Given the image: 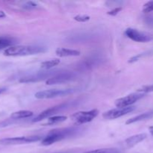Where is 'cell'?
<instances>
[{"instance_id": "ffe728a7", "label": "cell", "mask_w": 153, "mask_h": 153, "mask_svg": "<svg viewBox=\"0 0 153 153\" xmlns=\"http://www.w3.org/2000/svg\"><path fill=\"white\" fill-rule=\"evenodd\" d=\"M137 93L139 94H147V93L153 92V85H145V86H143L142 88H139L137 90Z\"/></svg>"}, {"instance_id": "7c38bea8", "label": "cell", "mask_w": 153, "mask_h": 153, "mask_svg": "<svg viewBox=\"0 0 153 153\" xmlns=\"http://www.w3.org/2000/svg\"><path fill=\"white\" fill-rule=\"evenodd\" d=\"M146 137H147V135L145 133L135 134V135H133L128 137L126 140L125 143L128 147H133L134 146L137 145V143H140L141 141L144 140L146 138Z\"/></svg>"}, {"instance_id": "2e32d148", "label": "cell", "mask_w": 153, "mask_h": 153, "mask_svg": "<svg viewBox=\"0 0 153 153\" xmlns=\"http://www.w3.org/2000/svg\"><path fill=\"white\" fill-rule=\"evenodd\" d=\"M16 43V39L10 37H0V49L13 46Z\"/></svg>"}, {"instance_id": "30bf717a", "label": "cell", "mask_w": 153, "mask_h": 153, "mask_svg": "<svg viewBox=\"0 0 153 153\" xmlns=\"http://www.w3.org/2000/svg\"><path fill=\"white\" fill-rule=\"evenodd\" d=\"M75 78V75L72 73L69 72H64V73H60L58 74L55 75V76L49 78L46 80V83L48 85H57V84H61L67 82L68 81L72 80Z\"/></svg>"}, {"instance_id": "7a4b0ae2", "label": "cell", "mask_w": 153, "mask_h": 153, "mask_svg": "<svg viewBox=\"0 0 153 153\" xmlns=\"http://www.w3.org/2000/svg\"><path fill=\"white\" fill-rule=\"evenodd\" d=\"M46 49L37 46H13L4 51L5 56H26L45 52Z\"/></svg>"}, {"instance_id": "cb8c5ba5", "label": "cell", "mask_w": 153, "mask_h": 153, "mask_svg": "<svg viewBox=\"0 0 153 153\" xmlns=\"http://www.w3.org/2000/svg\"><path fill=\"white\" fill-rule=\"evenodd\" d=\"M121 10H122V7H116V8L113 9V10H111V11L108 12V14L111 15V16H115V15L117 14V13H119V12Z\"/></svg>"}, {"instance_id": "6da1fadb", "label": "cell", "mask_w": 153, "mask_h": 153, "mask_svg": "<svg viewBox=\"0 0 153 153\" xmlns=\"http://www.w3.org/2000/svg\"><path fill=\"white\" fill-rule=\"evenodd\" d=\"M79 131V128L77 127H70L65 128H56L50 131L49 134L43 139L41 145L43 146H49L52 143L60 141L63 139L66 138L70 136L74 135L75 134Z\"/></svg>"}, {"instance_id": "4fadbf2b", "label": "cell", "mask_w": 153, "mask_h": 153, "mask_svg": "<svg viewBox=\"0 0 153 153\" xmlns=\"http://www.w3.org/2000/svg\"><path fill=\"white\" fill-rule=\"evenodd\" d=\"M55 53L59 57H70V56H79L80 55V52L75 49H66V48H58L55 51Z\"/></svg>"}, {"instance_id": "d6986e66", "label": "cell", "mask_w": 153, "mask_h": 153, "mask_svg": "<svg viewBox=\"0 0 153 153\" xmlns=\"http://www.w3.org/2000/svg\"><path fill=\"white\" fill-rule=\"evenodd\" d=\"M85 153H120V152L117 149L108 148V149H96V150L89 151V152H87Z\"/></svg>"}, {"instance_id": "ac0fdd59", "label": "cell", "mask_w": 153, "mask_h": 153, "mask_svg": "<svg viewBox=\"0 0 153 153\" xmlns=\"http://www.w3.org/2000/svg\"><path fill=\"white\" fill-rule=\"evenodd\" d=\"M67 117L65 116H52L48 119L46 125H55L67 120Z\"/></svg>"}, {"instance_id": "ba28073f", "label": "cell", "mask_w": 153, "mask_h": 153, "mask_svg": "<svg viewBox=\"0 0 153 153\" xmlns=\"http://www.w3.org/2000/svg\"><path fill=\"white\" fill-rule=\"evenodd\" d=\"M134 108L135 107L134 106H129L126 108H117L111 109V110L105 112L102 114V117L106 120H114L133 111Z\"/></svg>"}, {"instance_id": "7402d4cb", "label": "cell", "mask_w": 153, "mask_h": 153, "mask_svg": "<svg viewBox=\"0 0 153 153\" xmlns=\"http://www.w3.org/2000/svg\"><path fill=\"white\" fill-rule=\"evenodd\" d=\"M37 7V4L36 2H34V1H27L26 3L22 5V7L26 10H31V9H34Z\"/></svg>"}, {"instance_id": "603a6c76", "label": "cell", "mask_w": 153, "mask_h": 153, "mask_svg": "<svg viewBox=\"0 0 153 153\" xmlns=\"http://www.w3.org/2000/svg\"><path fill=\"white\" fill-rule=\"evenodd\" d=\"M74 19L76 21H78V22H85L89 20L90 16H88V15H78V16H75Z\"/></svg>"}, {"instance_id": "4316f807", "label": "cell", "mask_w": 153, "mask_h": 153, "mask_svg": "<svg viewBox=\"0 0 153 153\" xmlns=\"http://www.w3.org/2000/svg\"><path fill=\"white\" fill-rule=\"evenodd\" d=\"M149 132H150V134L153 136V126H152L149 127Z\"/></svg>"}, {"instance_id": "5bb4252c", "label": "cell", "mask_w": 153, "mask_h": 153, "mask_svg": "<svg viewBox=\"0 0 153 153\" xmlns=\"http://www.w3.org/2000/svg\"><path fill=\"white\" fill-rule=\"evenodd\" d=\"M152 117H153V111L146 112V113L141 114L137 115V116L134 117H132L131 118V119L128 120L126 123L127 125H129V124H132L134 123L140 122V121L149 119V118H151Z\"/></svg>"}, {"instance_id": "e0dca14e", "label": "cell", "mask_w": 153, "mask_h": 153, "mask_svg": "<svg viewBox=\"0 0 153 153\" xmlns=\"http://www.w3.org/2000/svg\"><path fill=\"white\" fill-rule=\"evenodd\" d=\"M61 61L58 58H55V59L49 60V61H46L43 62L40 65V67L43 70H49V69L52 68L55 66H57L58 64H60Z\"/></svg>"}, {"instance_id": "44dd1931", "label": "cell", "mask_w": 153, "mask_h": 153, "mask_svg": "<svg viewBox=\"0 0 153 153\" xmlns=\"http://www.w3.org/2000/svg\"><path fill=\"white\" fill-rule=\"evenodd\" d=\"M143 11L146 13L153 11V1H148L143 5Z\"/></svg>"}, {"instance_id": "8992f818", "label": "cell", "mask_w": 153, "mask_h": 153, "mask_svg": "<svg viewBox=\"0 0 153 153\" xmlns=\"http://www.w3.org/2000/svg\"><path fill=\"white\" fill-rule=\"evenodd\" d=\"M41 140L39 136H29V137H15L3 138L0 140V144L2 145H17L22 143H32Z\"/></svg>"}, {"instance_id": "9a60e30c", "label": "cell", "mask_w": 153, "mask_h": 153, "mask_svg": "<svg viewBox=\"0 0 153 153\" xmlns=\"http://www.w3.org/2000/svg\"><path fill=\"white\" fill-rule=\"evenodd\" d=\"M34 113L30 111H19L14 112L10 115V118L13 120H19L25 119V118L31 117L33 116Z\"/></svg>"}, {"instance_id": "9c48e42d", "label": "cell", "mask_w": 153, "mask_h": 153, "mask_svg": "<svg viewBox=\"0 0 153 153\" xmlns=\"http://www.w3.org/2000/svg\"><path fill=\"white\" fill-rule=\"evenodd\" d=\"M68 106H69V103H63V104L58 105L54 106V107L46 109V111L41 112V113L39 114L37 117H35L33 119L32 122L33 123L40 122V121H41L42 120L46 119V118L49 117H51L52 115H54L55 114L64 110V109H65L66 108H67Z\"/></svg>"}, {"instance_id": "3957f363", "label": "cell", "mask_w": 153, "mask_h": 153, "mask_svg": "<svg viewBox=\"0 0 153 153\" xmlns=\"http://www.w3.org/2000/svg\"><path fill=\"white\" fill-rule=\"evenodd\" d=\"M99 111L97 109H93L91 111H79L73 114L70 118L71 120L77 125H82V124L88 123L91 122L98 115Z\"/></svg>"}, {"instance_id": "8fae6325", "label": "cell", "mask_w": 153, "mask_h": 153, "mask_svg": "<svg viewBox=\"0 0 153 153\" xmlns=\"http://www.w3.org/2000/svg\"><path fill=\"white\" fill-rule=\"evenodd\" d=\"M52 74H54L52 71L48 72V73H39L35 75L30 76H26L23 77L19 80V82L21 83H29V82H37L39 81H42L43 79H47L49 76H50Z\"/></svg>"}, {"instance_id": "5b68a950", "label": "cell", "mask_w": 153, "mask_h": 153, "mask_svg": "<svg viewBox=\"0 0 153 153\" xmlns=\"http://www.w3.org/2000/svg\"><path fill=\"white\" fill-rule=\"evenodd\" d=\"M125 34L128 38L139 43H145L153 40V35L147 32L140 31L134 28H127L125 31Z\"/></svg>"}, {"instance_id": "277c9868", "label": "cell", "mask_w": 153, "mask_h": 153, "mask_svg": "<svg viewBox=\"0 0 153 153\" xmlns=\"http://www.w3.org/2000/svg\"><path fill=\"white\" fill-rule=\"evenodd\" d=\"M75 92L74 89H52V90H45V91H39L36 93L34 97L35 98L39 100H43V99H52L58 97H64L69 94H71Z\"/></svg>"}, {"instance_id": "484cf974", "label": "cell", "mask_w": 153, "mask_h": 153, "mask_svg": "<svg viewBox=\"0 0 153 153\" xmlns=\"http://www.w3.org/2000/svg\"><path fill=\"white\" fill-rule=\"evenodd\" d=\"M6 16V14L4 13V11L2 10H0V18H4Z\"/></svg>"}, {"instance_id": "83f0119b", "label": "cell", "mask_w": 153, "mask_h": 153, "mask_svg": "<svg viewBox=\"0 0 153 153\" xmlns=\"http://www.w3.org/2000/svg\"><path fill=\"white\" fill-rule=\"evenodd\" d=\"M6 91V88H0V94Z\"/></svg>"}, {"instance_id": "52a82bcc", "label": "cell", "mask_w": 153, "mask_h": 153, "mask_svg": "<svg viewBox=\"0 0 153 153\" xmlns=\"http://www.w3.org/2000/svg\"><path fill=\"white\" fill-rule=\"evenodd\" d=\"M144 97L143 94H131L130 95L126 96V97H122L115 101V105L117 108H126L131 106V105L134 104L137 101L140 100Z\"/></svg>"}, {"instance_id": "d4e9b609", "label": "cell", "mask_w": 153, "mask_h": 153, "mask_svg": "<svg viewBox=\"0 0 153 153\" xmlns=\"http://www.w3.org/2000/svg\"><path fill=\"white\" fill-rule=\"evenodd\" d=\"M145 22L147 25L153 26V16H149L145 18Z\"/></svg>"}]
</instances>
